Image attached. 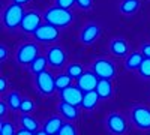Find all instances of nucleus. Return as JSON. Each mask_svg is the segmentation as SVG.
I'll return each mask as SVG.
<instances>
[{
  "label": "nucleus",
  "instance_id": "412c9836",
  "mask_svg": "<svg viewBox=\"0 0 150 135\" xmlns=\"http://www.w3.org/2000/svg\"><path fill=\"white\" fill-rule=\"evenodd\" d=\"M20 125H21V128L29 129V131H32V132L39 131V122H38L33 116H30V114H24V113H21Z\"/></svg>",
  "mask_w": 150,
  "mask_h": 135
},
{
  "label": "nucleus",
  "instance_id": "9b49d317",
  "mask_svg": "<svg viewBox=\"0 0 150 135\" xmlns=\"http://www.w3.org/2000/svg\"><path fill=\"white\" fill-rule=\"evenodd\" d=\"M47 60H48V65L53 66V68H62L66 62V53L62 47L54 45L51 48H48L47 51Z\"/></svg>",
  "mask_w": 150,
  "mask_h": 135
},
{
  "label": "nucleus",
  "instance_id": "c756f323",
  "mask_svg": "<svg viewBox=\"0 0 150 135\" xmlns=\"http://www.w3.org/2000/svg\"><path fill=\"white\" fill-rule=\"evenodd\" d=\"M74 3H77V0H56V6H59V8H65V9L72 8Z\"/></svg>",
  "mask_w": 150,
  "mask_h": 135
},
{
  "label": "nucleus",
  "instance_id": "a878e982",
  "mask_svg": "<svg viewBox=\"0 0 150 135\" xmlns=\"http://www.w3.org/2000/svg\"><path fill=\"white\" fill-rule=\"evenodd\" d=\"M138 72H140V75L143 78L150 80V59L149 57H144V60H143V63H141Z\"/></svg>",
  "mask_w": 150,
  "mask_h": 135
},
{
  "label": "nucleus",
  "instance_id": "2f4dec72",
  "mask_svg": "<svg viewBox=\"0 0 150 135\" xmlns=\"http://www.w3.org/2000/svg\"><path fill=\"white\" fill-rule=\"evenodd\" d=\"M6 105H8L6 99L0 102V117H5V114H6V111H8V107H6Z\"/></svg>",
  "mask_w": 150,
  "mask_h": 135
},
{
  "label": "nucleus",
  "instance_id": "20e7f679",
  "mask_svg": "<svg viewBox=\"0 0 150 135\" xmlns=\"http://www.w3.org/2000/svg\"><path fill=\"white\" fill-rule=\"evenodd\" d=\"M105 128L111 135H125L128 132V122L120 113H110L105 119Z\"/></svg>",
  "mask_w": 150,
  "mask_h": 135
},
{
  "label": "nucleus",
  "instance_id": "5701e85b",
  "mask_svg": "<svg viewBox=\"0 0 150 135\" xmlns=\"http://www.w3.org/2000/svg\"><path fill=\"white\" fill-rule=\"evenodd\" d=\"M47 65H48V60H47V57H44V56H38L33 62L30 63V71L35 74H39V72H42V71H45V68H47Z\"/></svg>",
  "mask_w": 150,
  "mask_h": 135
},
{
  "label": "nucleus",
  "instance_id": "7c9ffc66",
  "mask_svg": "<svg viewBox=\"0 0 150 135\" xmlns=\"http://www.w3.org/2000/svg\"><path fill=\"white\" fill-rule=\"evenodd\" d=\"M77 5L81 9H90L93 5V0H77Z\"/></svg>",
  "mask_w": 150,
  "mask_h": 135
},
{
  "label": "nucleus",
  "instance_id": "f8f14e48",
  "mask_svg": "<svg viewBox=\"0 0 150 135\" xmlns=\"http://www.w3.org/2000/svg\"><path fill=\"white\" fill-rule=\"evenodd\" d=\"M99 35H101V29H99L98 24L89 23V24H86V26L83 27V30L80 33V41L84 45H90L99 38Z\"/></svg>",
  "mask_w": 150,
  "mask_h": 135
},
{
  "label": "nucleus",
  "instance_id": "b1692460",
  "mask_svg": "<svg viewBox=\"0 0 150 135\" xmlns=\"http://www.w3.org/2000/svg\"><path fill=\"white\" fill-rule=\"evenodd\" d=\"M83 72H84V68H83L81 63H71V65L68 66V69H66L68 75H69L71 78H77V80L83 75Z\"/></svg>",
  "mask_w": 150,
  "mask_h": 135
},
{
  "label": "nucleus",
  "instance_id": "e433bc0d",
  "mask_svg": "<svg viewBox=\"0 0 150 135\" xmlns=\"http://www.w3.org/2000/svg\"><path fill=\"white\" fill-rule=\"evenodd\" d=\"M14 3H18V5H24V3H29L30 0H12Z\"/></svg>",
  "mask_w": 150,
  "mask_h": 135
},
{
  "label": "nucleus",
  "instance_id": "c85d7f7f",
  "mask_svg": "<svg viewBox=\"0 0 150 135\" xmlns=\"http://www.w3.org/2000/svg\"><path fill=\"white\" fill-rule=\"evenodd\" d=\"M33 110H35V104H33V101H30L29 98H23V102H21L20 111L24 113V114H30Z\"/></svg>",
  "mask_w": 150,
  "mask_h": 135
},
{
  "label": "nucleus",
  "instance_id": "a211bd4d",
  "mask_svg": "<svg viewBox=\"0 0 150 135\" xmlns=\"http://www.w3.org/2000/svg\"><path fill=\"white\" fill-rule=\"evenodd\" d=\"M96 93L99 95L101 99H108L112 96V84L111 80H99L98 86H96Z\"/></svg>",
  "mask_w": 150,
  "mask_h": 135
},
{
  "label": "nucleus",
  "instance_id": "f3484780",
  "mask_svg": "<svg viewBox=\"0 0 150 135\" xmlns=\"http://www.w3.org/2000/svg\"><path fill=\"white\" fill-rule=\"evenodd\" d=\"M110 51L117 57H125L129 51V45L123 39H112L110 42Z\"/></svg>",
  "mask_w": 150,
  "mask_h": 135
},
{
  "label": "nucleus",
  "instance_id": "f03ea898",
  "mask_svg": "<svg viewBox=\"0 0 150 135\" xmlns=\"http://www.w3.org/2000/svg\"><path fill=\"white\" fill-rule=\"evenodd\" d=\"M24 9H23V5H18V3H14L12 2L9 6L5 8L3 14H2V21H3V26L9 30H14L17 27L21 26V21L24 18Z\"/></svg>",
  "mask_w": 150,
  "mask_h": 135
},
{
  "label": "nucleus",
  "instance_id": "423d86ee",
  "mask_svg": "<svg viewBox=\"0 0 150 135\" xmlns=\"http://www.w3.org/2000/svg\"><path fill=\"white\" fill-rule=\"evenodd\" d=\"M38 56H39V47L35 42H26L20 45L15 53V59L20 65H30Z\"/></svg>",
  "mask_w": 150,
  "mask_h": 135
},
{
  "label": "nucleus",
  "instance_id": "4468645a",
  "mask_svg": "<svg viewBox=\"0 0 150 135\" xmlns=\"http://www.w3.org/2000/svg\"><path fill=\"white\" fill-rule=\"evenodd\" d=\"M57 110H59V114L63 117L66 122H75L78 117H80V111L77 105H72V104H68L65 101H62L59 105H57Z\"/></svg>",
  "mask_w": 150,
  "mask_h": 135
},
{
  "label": "nucleus",
  "instance_id": "bb28decb",
  "mask_svg": "<svg viewBox=\"0 0 150 135\" xmlns=\"http://www.w3.org/2000/svg\"><path fill=\"white\" fill-rule=\"evenodd\" d=\"M15 132L17 131L11 122L2 120V123H0V135H15Z\"/></svg>",
  "mask_w": 150,
  "mask_h": 135
},
{
  "label": "nucleus",
  "instance_id": "aec40b11",
  "mask_svg": "<svg viewBox=\"0 0 150 135\" xmlns=\"http://www.w3.org/2000/svg\"><path fill=\"white\" fill-rule=\"evenodd\" d=\"M140 6H141L140 0H122L119 9L123 15H132L140 9Z\"/></svg>",
  "mask_w": 150,
  "mask_h": 135
},
{
  "label": "nucleus",
  "instance_id": "ddd939ff",
  "mask_svg": "<svg viewBox=\"0 0 150 135\" xmlns=\"http://www.w3.org/2000/svg\"><path fill=\"white\" fill-rule=\"evenodd\" d=\"M77 81H78V87L83 92H92V90L96 89L99 78H98V75H96L93 71H84L83 75Z\"/></svg>",
  "mask_w": 150,
  "mask_h": 135
},
{
  "label": "nucleus",
  "instance_id": "f257e3e1",
  "mask_svg": "<svg viewBox=\"0 0 150 135\" xmlns=\"http://www.w3.org/2000/svg\"><path fill=\"white\" fill-rule=\"evenodd\" d=\"M44 20L48 24H53L56 27H68L74 20V15L69 9L59 8V6H51L45 11Z\"/></svg>",
  "mask_w": 150,
  "mask_h": 135
},
{
  "label": "nucleus",
  "instance_id": "2eb2a0df",
  "mask_svg": "<svg viewBox=\"0 0 150 135\" xmlns=\"http://www.w3.org/2000/svg\"><path fill=\"white\" fill-rule=\"evenodd\" d=\"M65 119L62 116H51L48 117L45 122H44V131L48 134V135H57L62 129V126L65 125Z\"/></svg>",
  "mask_w": 150,
  "mask_h": 135
},
{
  "label": "nucleus",
  "instance_id": "6ab92c4d",
  "mask_svg": "<svg viewBox=\"0 0 150 135\" xmlns=\"http://www.w3.org/2000/svg\"><path fill=\"white\" fill-rule=\"evenodd\" d=\"M143 60H144V56L143 53L140 51H135V53H131L126 59V63H125V66H126V69L129 71H138L141 63H143Z\"/></svg>",
  "mask_w": 150,
  "mask_h": 135
},
{
  "label": "nucleus",
  "instance_id": "393cba45",
  "mask_svg": "<svg viewBox=\"0 0 150 135\" xmlns=\"http://www.w3.org/2000/svg\"><path fill=\"white\" fill-rule=\"evenodd\" d=\"M71 77L68 75V74H60V75L56 77V89L60 92V90H63L66 89L68 86H71Z\"/></svg>",
  "mask_w": 150,
  "mask_h": 135
},
{
  "label": "nucleus",
  "instance_id": "39448f33",
  "mask_svg": "<svg viewBox=\"0 0 150 135\" xmlns=\"http://www.w3.org/2000/svg\"><path fill=\"white\" fill-rule=\"evenodd\" d=\"M131 120L135 128L141 131L150 129V108L146 105H137L131 110Z\"/></svg>",
  "mask_w": 150,
  "mask_h": 135
},
{
  "label": "nucleus",
  "instance_id": "72a5a7b5",
  "mask_svg": "<svg viewBox=\"0 0 150 135\" xmlns=\"http://www.w3.org/2000/svg\"><path fill=\"white\" fill-rule=\"evenodd\" d=\"M6 57H8V48L5 45H0V60L3 62Z\"/></svg>",
  "mask_w": 150,
  "mask_h": 135
},
{
  "label": "nucleus",
  "instance_id": "4be33fe9",
  "mask_svg": "<svg viewBox=\"0 0 150 135\" xmlns=\"http://www.w3.org/2000/svg\"><path fill=\"white\" fill-rule=\"evenodd\" d=\"M6 102H8V107L12 110V111H18V110L21 108L23 98L18 92H9L8 96H6Z\"/></svg>",
  "mask_w": 150,
  "mask_h": 135
},
{
  "label": "nucleus",
  "instance_id": "0eeeda50",
  "mask_svg": "<svg viewBox=\"0 0 150 135\" xmlns=\"http://www.w3.org/2000/svg\"><path fill=\"white\" fill-rule=\"evenodd\" d=\"M92 71L98 75L99 80H112L116 75V66L108 59H98L93 62Z\"/></svg>",
  "mask_w": 150,
  "mask_h": 135
},
{
  "label": "nucleus",
  "instance_id": "1a4fd4ad",
  "mask_svg": "<svg viewBox=\"0 0 150 135\" xmlns=\"http://www.w3.org/2000/svg\"><path fill=\"white\" fill-rule=\"evenodd\" d=\"M83 96H84V92L78 87V86H68L66 89L60 90V98L62 101H65L68 104H72V105H81L83 102Z\"/></svg>",
  "mask_w": 150,
  "mask_h": 135
},
{
  "label": "nucleus",
  "instance_id": "473e14b6",
  "mask_svg": "<svg viewBox=\"0 0 150 135\" xmlns=\"http://www.w3.org/2000/svg\"><path fill=\"white\" fill-rule=\"evenodd\" d=\"M141 53H143L144 57H149L150 59V44H144L141 47Z\"/></svg>",
  "mask_w": 150,
  "mask_h": 135
},
{
  "label": "nucleus",
  "instance_id": "9d476101",
  "mask_svg": "<svg viewBox=\"0 0 150 135\" xmlns=\"http://www.w3.org/2000/svg\"><path fill=\"white\" fill-rule=\"evenodd\" d=\"M41 26V15L38 14L36 11H30V12H26L24 14V18L21 21V26L20 29L26 33H35Z\"/></svg>",
  "mask_w": 150,
  "mask_h": 135
},
{
  "label": "nucleus",
  "instance_id": "4c0bfd02",
  "mask_svg": "<svg viewBox=\"0 0 150 135\" xmlns=\"http://www.w3.org/2000/svg\"><path fill=\"white\" fill-rule=\"evenodd\" d=\"M35 135H48V134L42 129V131H36V132H35Z\"/></svg>",
  "mask_w": 150,
  "mask_h": 135
},
{
  "label": "nucleus",
  "instance_id": "6e6552de",
  "mask_svg": "<svg viewBox=\"0 0 150 135\" xmlns=\"http://www.w3.org/2000/svg\"><path fill=\"white\" fill-rule=\"evenodd\" d=\"M33 38L38 42H44V44H50V42H56L59 39V29L53 24H41L39 29L33 33Z\"/></svg>",
  "mask_w": 150,
  "mask_h": 135
},
{
  "label": "nucleus",
  "instance_id": "dca6fc26",
  "mask_svg": "<svg viewBox=\"0 0 150 135\" xmlns=\"http://www.w3.org/2000/svg\"><path fill=\"white\" fill-rule=\"evenodd\" d=\"M99 95L96 93V90H92V92H84V96H83V102H81V108L86 110V111H92L95 110V107L98 105L99 102Z\"/></svg>",
  "mask_w": 150,
  "mask_h": 135
},
{
  "label": "nucleus",
  "instance_id": "f704fd0d",
  "mask_svg": "<svg viewBox=\"0 0 150 135\" xmlns=\"http://www.w3.org/2000/svg\"><path fill=\"white\" fill-rule=\"evenodd\" d=\"M6 86H8L6 78H5V77H2V78H0V93H5V90H6Z\"/></svg>",
  "mask_w": 150,
  "mask_h": 135
},
{
  "label": "nucleus",
  "instance_id": "7ed1b4c3",
  "mask_svg": "<svg viewBox=\"0 0 150 135\" xmlns=\"http://www.w3.org/2000/svg\"><path fill=\"white\" fill-rule=\"evenodd\" d=\"M35 86H36L38 92L44 96H50L57 90L56 89V78L47 69L35 75Z\"/></svg>",
  "mask_w": 150,
  "mask_h": 135
},
{
  "label": "nucleus",
  "instance_id": "c9c22d12",
  "mask_svg": "<svg viewBox=\"0 0 150 135\" xmlns=\"http://www.w3.org/2000/svg\"><path fill=\"white\" fill-rule=\"evenodd\" d=\"M15 135H35V132H32V131H29V129L21 128L20 131H17V132H15Z\"/></svg>",
  "mask_w": 150,
  "mask_h": 135
},
{
  "label": "nucleus",
  "instance_id": "cd10ccee",
  "mask_svg": "<svg viewBox=\"0 0 150 135\" xmlns=\"http://www.w3.org/2000/svg\"><path fill=\"white\" fill-rule=\"evenodd\" d=\"M57 135H78L77 134V128H75L74 123H71V122H65V125L62 126L60 132Z\"/></svg>",
  "mask_w": 150,
  "mask_h": 135
}]
</instances>
